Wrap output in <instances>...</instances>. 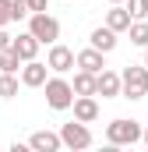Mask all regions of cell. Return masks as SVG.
<instances>
[{
  "label": "cell",
  "instance_id": "5bb4252c",
  "mask_svg": "<svg viewBox=\"0 0 148 152\" xmlns=\"http://www.w3.org/2000/svg\"><path fill=\"white\" fill-rule=\"evenodd\" d=\"M39 46H42V42H39V39L32 36V32H21V36L14 39V50H18V53H21V60H36V53H39Z\"/></svg>",
  "mask_w": 148,
  "mask_h": 152
},
{
  "label": "cell",
  "instance_id": "d6986e66",
  "mask_svg": "<svg viewBox=\"0 0 148 152\" xmlns=\"http://www.w3.org/2000/svg\"><path fill=\"white\" fill-rule=\"evenodd\" d=\"M7 21H14V0H0V28Z\"/></svg>",
  "mask_w": 148,
  "mask_h": 152
},
{
  "label": "cell",
  "instance_id": "4fadbf2b",
  "mask_svg": "<svg viewBox=\"0 0 148 152\" xmlns=\"http://www.w3.org/2000/svg\"><path fill=\"white\" fill-rule=\"evenodd\" d=\"M131 21H134V14H131L127 7H120V4H113L110 11H106V25H110L113 32H127Z\"/></svg>",
  "mask_w": 148,
  "mask_h": 152
},
{
  "label": "cell",
  "instance_id": "277c9868",
  "mask_svg": "<svg viewBox=\"0 0 148 152\" xmlns=\"http://www.w3.org/2000/svg\"><path fill=\"white\" fill-rule=\"evenodd\" d=\"M28 32H32L39 42L53 46V42L60 39V21H57L49 11H39V14H28Z\"/></svg>",
  "mask_w": 148,
  "mask_h": 152
},
{
  "label": "cell",
  "instance_id": "3957f363",
  "mask_svg": "<svg viewBox=\"0 0 148 152\" xmlns=\"http://www.w3.org/2000/svg\"><path fill=\"white\" fill-rule=\"evenodd\" d=\"M123 99H145L148 96V64L145 67H138V64H127L123 71Z\"/></svg>",
  "mask_w": 148,
  "mask_h": 152
},
{
  "label": "cell",
  "instance_id": "44dd1931",
  "mask_svg": "<svg viewBox=\"0 0 148 152\" xmlns=\"http://www.w3.org/2000/svg\"><path fill=\"white\" fill-rule=\"evenodd\" d=\"M28 7H32V14H39V11H49V0H28Z\"/></svg>",
  "mask_w": 148,
  "mask_h": 152
},
{
  "label": "cell",
  "instance_id": "7c38bea8",
  "mask_svg": "<svg viewBox=\"0 0 148 152\" xmlns=\"http://www.w3.org/2000/svg\"><path fill=\"white\" fill-rule=\"evenodd\" d=\"M116 36H120V32H113L110 25H99V28L88 36V42H92L95 50H102V53H113V50H116Z\"/></svg>",
  "mask_w": 148,
  "mask_h": 152
},
{
  "label": "cell",
  "instance_id": "7402d4cb",
  "mask_svg": "<svg viewBox=\"0 0 148 152\" xmlns=\"http://www.w3.org/2000/svg\"><path fill=\"white\" fill-rule=\"evenodd\" d=\"M7 46H14V39H11V36H7V32H4V28H0V53H4Z\"/></svg>",
  "mask_w": 148,
  "mask_h": 152
},
{
  "label": "cell",
  "instance_id": "cb8c5ba5",
  "mask_svg": "<svg viewBox=\"0 0 148 152\" xmlns=\"http://www.w3.org/2000/svg\"><path fill=\"white\" fill-rule=\"evenodd\" d=\"M145 145H148V127H145Z\"/></svg>",
  "mask_w": 148,
  "mask_h": 152
},
{
  "label": "cell",
  "instance_id": "5b68a950",
  "mask_svg": "<svg viewBox=\"0 0 148 152\" xmlns=\"http://www.w3.org/2000/svg\"><path fill=\"white\" fill-rule=\"evenodd\" d=\"M60 138H64V149H74V152L92 149V131H88V124H85V120H78V117H74L71 124H64V127H60Z\"/></svg>",
  "mask_w": 148,
  "mask_h": 152
},
{
  "label": "cell",
  "instance_id": "6da1fadb",
  "mask_svg": "<svg viewBox=\"0 0 148 152\" xmlns=\"http://www.w3.org/2000/svg\"><path fill=\"white\" fill-rule=\"evenodd\" d=\"M145 138V127L138 120H127V117H116L113 124H106V142L110 145H138Z\"/></svg>",
  "mask_w": 148,
  "mask_h": 152
},
{
  "label": "cell",
  "instance_id": "9c48e42d",
  "mask_svg": "<svg viewBox=\"0 0 148 152\" xmlns=\"http://www.w3.org/2000/svg\"><path fill=\"white\" fill-rule=\"evenodd\" d=\"M28 149H36V152H60L64 149V138H60L57 131H36V134L28 138Z\"/></svg>",
  "mask_w": 148,
  "mask_h": 152
},
{
  "label": "cell",
  "instance_id": "8992f818",
  "mask_svg": "<svg viewBox=\"0 0 148 152\" xmlns=\"http://www.w3.org/2000/svg\"><path fill=\"white\" fill-rule=\"evenodd\" d=\"M46 64H49L53 75H67L71 67H78V53H74L71 46H64V42H53L49 53H46Z\"/></svg>",
  "mask_w": 148,
  "mask_h": 152
},
{
  "label": "cell",
  "instance_id": "ffe728a7",
  "mask_svg": "<svg viewBox=\"0 0 148 152\" xmlns=\"http://www.w3.org/2000/svg\"><path fill=\"white\" fill-rule=\"evenodd\" d=\"M127 11L134 18H148V0H127Z\"/></svg>",
  "mask_w": 148,
  "mask_h": 152
},
{
  "label": "cell",
  "instance_id": "9a60e30c",
  "mask_svg": "<svg viewBox=\"0 0 148 152\" xmlns=\"http://www.w3.org/2000/svg\"><path fill=\"white\" fill-rule=\"evenodd\" d=\"M74 92H78V96H95V75H92V71H81V67H78V75H74Z\"/></svg>",
  "mask_w": 148,
  "mask_h": 152
},
{
  "label": "cell",
  "instance_id": "30bf717a",
  "mask_svg": "<svg viewBox=\"0 0 148 152\" xmlns=\"http://www.w3.org/2000/svg\"><path fill=\"white\" fill-rule=\"evenodd\" d=\"M78 67H81V71L99 75V71H106V53H102V50H95V46H88V50H81V53H78Z\"/></svg>",
  "mask_w": 148,
  "mask_h": 152
},
{
  "label": "cell",
  "instance_id": "7a4b0ae2",
  "mask_svg": "<svg viewBox=\"0 0 148 152\" xmlns=\"http://www.w3.org/2000/svg\"><path fill=\"white\" fill-rule=\"evenodd\" d=\"M42 88H46V103H49L53 110H71V106H74V99H78L74 85H71L64 75H53L46 85H42Z\"/></svg>",
  "mask_w": 148,
  "mask_h": 152
},
{
  "label": "cell",
  "instance_id": "603a6c76",
  "mask_svg": "<svg viewBox=\"0 0 148 152\" xmlns=\"http://www.w3.org/2000/svg\"><path fill=\"white\" fill-rule=\"evenodd\" d=\"M145 64H148V46H145Z\"/></svg>",
  "mask_w": 148,
  "mask_h": 152
},
{
  "label": "cell",
  "instance_id": "d4e9b609",
  "mask_svg": "<svg viewBox=\"0 0 148 152\" xmlns=\"http://www.w3.org/2000/svg\"><path fill=\"white\" fill-rule=\"evenodd\" d=\"M110 4H123V0H110Z\"/></svg>",
  "mask_w": 148,
  "mask_h": 152
},
{
  "label": "cell",
  "instance_id": "8fae6325",
  "mask_svg": "<svg viewBox=\"0 0 148 152\" xmlns=\"http://www.w3.org/2000/svg\"><path fill=\"white\" fill-rule=\"evenodd\" d=\"M71 110H74V117H78V120H85V124L99 120V103H95V96H78Z\"/></svg>",
  "mask_w": 148,
  "mask_h": 152
},
{
  "label": "cell",
  "instance_id": "e0dca14e",
  "mask_svg": "<svg viewBox=\"0 0 148 152\" xmlns=\"http://www.w3.org/2000/svg\"><path fill=\"white\" fill-rule=\"evenodd\" d=\"M127 32H131V42H134V46L145 50V46H148V18H134Z\"/></svg>",
  "mask_w": 148,
  "mask_h": 152
},
{
  "label": "cell",
  "instance_id": "2e32d148",
  "mask_svg": "<svg viewBox=\"0 0 148 152\" xmlns=\"http://www.w3.org/2000/svg\"><path fill=\"white\" fill-rule=\"evenodd\" d=\"M25 60H21V53L14 50V46H7L4 53H0V71H7V75H18V67H21Z\"/></svg>",
  "mask_w": 148,
  "mask_h": 152
},
{
  "label": "cell",
  "instance_id": "52a82bcc",
  "mask_svg": "<svg viewBox=\"0 0 148 152\" xmlns=\"http://www.w3.org/2000/svg\"><path fill=\"white\" fill-rule=\"evenodd\" d=\"M95 96H102V99H116V96H123V78L116 75V71H99L95 75Z\"/></svg>",
  "mask_w": 148,
  "mask_h": 152
},
{
  "label": "cell",
  "instance_id": "ac0fdd59",
  "mask_svg": "<svg viewBox=\"0 0 148 152\" xmlns=\"http://www.w3.org/2000/svg\"><path fill=\"white\" fill-rule=\"evenodd\" d=\"M14 96H18V78L0 71V99H14Z\"/></svg>",
  "mask_w": 148,
  "mask_h": 152
},
{
  "label": "cell",
  "instance_id": "ba28073f",
  "mask_svg": "<svg viewBox=\"0 0 148 152\" xmlns=\"http://www.w3.org/2000/svg\"><path fill=\"white\" fill-rule=\"evenodd\" d=\"M46 81H49V64L25 60V67H21V85H25V88H42Z\"/></svg>",
  "mask_w": 148,
  "mask_h": 152
}]
</instances>
